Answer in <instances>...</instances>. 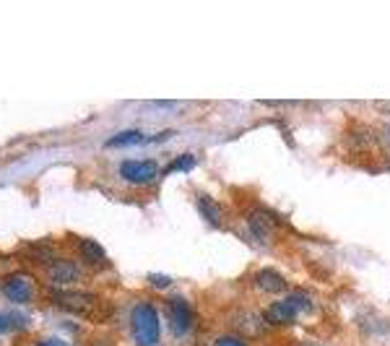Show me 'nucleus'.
Returning a JSON list of instances; mask_svg holds the SVG:
<instances>
[{"instance_id": "nucleus-1", "label": "nucleus", "mask_w": 390, "mask_h": 346, "mask_svg": "<svg viewBox=\"0 0 390 346\" xmlns=\"http://www.w3.org/2000/svg\"><path fill=\"white\" fill-rule=\"evenodd\" d=\"M130 333L136 346H156L162 338V326H159V313L151 302H138L130 310Z\"/></svg>"}, {"instance_id": "nucleus-2", "label": "nucleus", "mask_w": 390, "mask_h": 346, "mask_svg": "<svg viewBox=\"0 0 390 346\" xmlns=\"http://www.w3.org/2000/svg\"><path fill=\"white\" fill-rule=\"evenodd\" d=\"M47 299L55 307L73 313V315H91L99 307V297L86 289H49Z\"/></svg>"}, {"instance_id": "nucleus-3", "label": "nucleus", "mask_w": 390, "mask_h": 346, "mask_svg": "<svg viewBox=\"0 0 390 346\" xmlns=\"http://www.w3.org/2000/svg\"><path fill=\"white\" fill-rule=\"evenodd\" d=\"M0 292L13 305H29L37 297V281L29 274H10L0 281Z\"/></svg>"}, {"instance_id": "nucleus-4", "label": "nucleus", "mask_w": 390, "mask_h": 346, "mask_svg": "<svg viewBox=\"0 0 390 346\" xmlns=\"http://www.w3.org/2000/svg\"><path fill=\"white\" fill-rule=\"evenodd\" d=\"M47 278L49 284H55V289H68L70 284H76L84 278V268L78 266L70 258H55L52 263H47Z\"/></svg>"}, {"instance_id": "nucleus-5", "label": "nucleus", "mask_w": 390, "mask_h": 346, "mask_svg": "<svg viewBox=\"0 0 390 346\" xmlns=\"http://www.w3.org/2000/svg\"><path fill=\"white\" fill-rule=\"evenodd\" d=\"M159 175V164L154 159H127L120 164V178L136 185H146Z\"/></svg>"}, {"instance_id": "nucleus-6", "label": "nucleus", "mask_w": 390, "mask_h": 346, "mask_svg": "<svg viewBox=\"0 0 390 346\" xmlns=\"http://www.w3.org/2000/svg\"><path fill=\"white\" fill-rule=\"evenodd\" d=\"M166 310H169V323H172L175 336H185L187 331L193 328V307H190V302L185 297L172 294L169 302H166Z\"/></svg>"}, {"instance_id": "nucleus-7", "label": "nucleus", "mask_w": 390, "mask_h": 346, "mask_svg": "<svg viewBox=\"0 0 390 346\" xmlns=\"http://www.w3.org/2000/svg\"><path fill=\"white\" fill-rule=\"evenodd\" d=\"M247 227H250V232H253L258 239L268 242V239L276 235L279 221H276V217H273L271 211H265V208H253L250 217H247Z\"/></svg>"}, {"instance_id": "nucleus-8", "label": "nucleus", "mask_w": 390, "mask_h": 346, "mask_svg": "<svg viewBox=\"0 0 390 346\" xmlns=\"http://www.w3.org/2000/svg\"><path fill=\"white\" fill-rule=\"evenodd\" d=\"M255 287H258V292H263V294H286V292H289L286 278H283L279 271H273V268H260V271H258Z\"/></svg>"}, {"instance_id": "nucleus-9", "label": "nucleus", "mask_w": 390, "mask_h": 346, "mask_svg": "<svg viewBox=\"0 0 390 346\" xmlns=\"http://www.w3.org/2000/svg\"><path fill=\"white\" fill-rule=\"evenodd\" d=\"M260 315H263L265 326H289V323L297 320V310L283 299V302H273V305H268Z\"/></svg>"}, {"instance_id": "nucleus-10", "label": "nucleus", "mask_w": 390, "mask_h": 346, "mask_svg": "<svg viewBox=\"0 0 390 346\" xmlns=\"http://www.w3.org/2000/svg\"><path fill=\"white\" fill-rule=\"evenodd\" d=\"M234 326H237V331H242L244 336H263L265 333V320L260 313H253V310H242L240 315H237V320H234Z\"/></svg>"}, {"instance_id": "nucleus-11", "label": "nucleus", "mask_w": 390, "mask_h": 346, "mask_svg": "<svg viewBox=\"0 0 390 346\" xmlns=\"http://www.w3.org/2000/svg\"><path fill=\"white\" fill-rule=\"evenodd\" d=\"M195 203H198V208H201V214L208 219V224H211V227H221V208H219V203H216L214 198L201 193Z\"/></svg>"}, {"instance_id": "nucleus-12", "label": "nucleus", "mask_w": 390, "mask_h": 346, "mask_svg": "<svg viewBox=\"0 0 390 346\" xmlns=\"http://www.w3.org/2000/svg\"><path fill=\"white\" fill-rule=\"evenodd\" d=\"M78 253H81L84 260L94 263V266H99V263H104V260H107L104 247L99 245V242H94V239H81V242H78Z\"/></svg>"}, {"instance_id": "nucleus-13", "label": "nucleus", "mask_w": 390, "mask_h": 346, "mask_svg": "<svg viewBox=\"0 0 390 346\" xmlns=\"http://www.w3.org/2000/svg\"><path fill=\"white\" fill-rule=\"evenodd\" d=\"M146 139L141 130H120V133H115L112 139L104 141V146L107 148H123V146H133V143H141V141Z\"/></svg>"}, {"instance_id": "nucleus-14", "label": "nucleus", "mask_w": 390, "mask_h": 346, "mask_svg": "<svg viewBox=\"0 0 390 346\" xmlns=\"http://www.w3.org/2000/svg\"><path fill=\"white\" fill-rule=\"evenodd\" d=\"M195 167V157L193 154H180L177 159H172L164 167V175H172V172H187V169Z\"/></svg>"}, {"instance_id": "nucleus-15", "label": "nucleus", "mask_w": 390, "mask_h": 346, "mask_svg": "<svg viewBox=\"0 0 390 346\" xmlns=\"http://www.w3.org/2000/svg\"><path fill=\"white\" fill-rule=\"evenodd\" d=\"M289 305L297 310V313H312V299L307 294H304L302 289H297V292H292L289 294V299H286Z\"/></svg>"}, {"instance_id": "nucleus-16", "label": "nucleus", "mask_w": 390, "mask_h": 346, "mask_svg": "<svg viewBox=\"0 0 390 346\" xmlns=\"http://www.w3.org/2000/svg\"><path fill=\"white\" fill-rule=\"evenodd\" d=\"M146 281H148V284H151L154 289H169V287H172V278L164 276V274H148Z\"/></svg>"}, {"instance_id": "nucleus-17", "label": "nucleus", "mask_w": 390, "mask_h": 346, "mask_svg": "<svg viewBox=\"0 0 390 346\" xmlns=\"http://www.w3.org/2000/svg\"><path fill=\"white\" fill-rule=\"evenodd\" d=\"M21 320L19 317H10V315H0V333H8L13 326H19Z\"/></svg>"}, {"instance_id": "nucleus-18", "label": "nucleus", "mask_w": 390, "mask_h": 346, "mask_svg": "<svg viewBox=\"0 0 390 346\" xmlns=\"http://www.w3.org/2000/svg\"><path fill=\"white\" fill-rule=\"evenodd\" d=\"M214 346H247V344H244V341H240L237 336H221V338H216Z\"/></svg>"}, {"instance_id": "nucleus-19", "label": "nucleus", "mask_w": 390, "mask_h": 346, "mask_svg": "<svg viewBox=\"0 0 390 346\" xmlns=\"http://www.w3.org/2000/svg\"><path fill=\"white\" fill-rule=\"evenodd\" d=\"M37 346H68V344H63L60 338H45V341H39Z\"/></svg>"}, {"instance_id": "nucleus-20", "label": "nucleus", "mask_w": 390, "mask_h": 346, "mask_svg": "<svg viewBox=\"0 0 390 346\" xmlns=\"http://www.w3.org/2000/svg\"><path fill=\"white\" fill-rule=\"evenodd\" d=\"M385 141H388V143H390V125H388V128H385Z\"/></svg>"}]
</instances>
